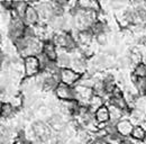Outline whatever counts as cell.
<instances>
[{
	"label": "cell",
	"mask_w": 146,
	"mask_h": 144,
	"mask_svg": "<svg viewBox=\"0 0 146 144\" xmlns=\"http://www.w3.org/2000/svg\"><path fill=\"white\" fill-rule=\"evenodd\" d=\"M24 67H25V73L27 77L32 78L37 75L39 71L42 70L40 62L38 56H29L24 60Z\"/></svg>",
	"instance_id": "obj_2"
},
{
	"label": "cell",
	"mask_w": 146,
	"mask_h": 144,
	"mask_svg": "<svg viewBox=\"0 0 146 144\" xmlns=\"http://www.w3.org/2000/svg\"><path fill=\"white\" fill-rule=\"evenodd\" d=\"M130 137L138 141V142H142V141L145 140L146 137V131L144 129V127L141 125L134 126V129H133V133H131Z\"/></svg>",
	"instance_id": "obj_16"
},
{
	"label": "cell",
	"mask_w": 146,
	"mask_h": 144,
	"mask_svg": "<svg viewBox=\"0 0 146 144\" xmlns=\"http://www.w3.org/2000/svg\"><path fill=\"white\" fill-rule=\"evenodd\" d=\"M92 32L91 29H87V31H82V32H79L78 35H76V39L82 44V45H88L90 43L92 38Z\"/></svg>",
	"instance_id": "obj_17"
},
{
	"label": "cell",
	"mask_w": 146,
	"mask_h": 144,
	"mask_svg": "<svg viewBox=\"0 0 146 144\" xmlns=\"http://www.w3.org/2000/svg\"><path fill=\"white\" fill-rule=\"evenodd\" d=\"M71 69L76 73H79L80 75H83L87 71V62L82 57H76L72 60L71 62Z\"/></svg>",
	"instance_id": "obj_10"
},
{
	"label": "cell",
	"mask_w": 146,
	"mask_h": 144,
	"mask_svg": "<svg viewBox=\"0 0 146 144\" xmlns=\"http://www.w3.org/2000/svg\"><path fill=\"white\" fill-rule=\"evenodd\" d=\"M142 63H143V64H145V65H146V54H145V55H144V56H143V60H142Z\"/></svg>",
	"instance_id": "obj_26"
},
{
	"label": "cell",
	"mask_w": 146,
	"mask_h": 144,
	"mask_svg": "<svg viewBox=\"0 0 146 144\" xmlns=\"http://www.w3.org/2000/svg\"><path fill=\"white\" fill-rule=\"evenodd\" d=\"M134 75L135 78H146V65L141 63L137 64L134 69Z\"/></svg>",
	"instance_id": "obj_20"
},
{
	"label": "cell",
	"mask_w": 146,
	"mask_h": 144,
	"mask_svg": "<svg viewBox=\"0 0 146 144\" xmlns=\"http://www.w3.org/2000/svg\"><path fill=\"white\" fill-rule=\"evenodd\" d=\"M28 3L25 2V1H14V7H13V10L14 13L17 15V17H20L23 19L27 8H28Z\"/></svg>",
	"instance_id": "obj_15"
},
{
	"label": "cell",
	"mask_w": 146,
	"mask_h": 144,
	"mask_svg": "<svg viewBox=\"0 0 146 144\" xmlns=\"http://www.w3.org/2000/svg\"><path fill=\"white\" fill-rule=\"evenodd\" d=\"M88 144H104V141L102 140H99V139H94L90 142H88Z\"/></svg>",
	"instance_id": "obj_25"
},
{
	"label": "cell",
	"mask_w": 146,
	"mask_h": 144,
	"mask_svg": "<svg viewBox=\"0 0 146 144\" xmlns=\"http://www.w3.org/2000/svg\"><path fill=\"white\" fill-rule=\"evenodd\" d=\"M43 54L46 56V59L51 62H55L57 61V52H56V46L54 45L53 42L46 41L44 42V46H43Z\"/></svg>",
	"instance_id": "obj_8"
},
{
	"label": "cell",
	"mask_w": 146,
	"mask_h": 144,
	"mask_svg": "<svg viewBox=\"0 0 146 144\" xmlns=\"http://www.w3.org/2000/svg\"><path fill=\"white\" fill-rule=\"evenodd\" d=\"M96 39H97V42H98L100 45H105V44L107 43V41H108V38H107V34H106V33L98 34V35L96 36Z\"/></svg>",
	"instance_id": "obj_23"
},
{
	"label": "cell",
	"mask_w": 146,
	"mask_h": 144,
	"mask_svg": "<svg viewBox=\"0 0 146 144\" xmlns=\"http://www.w3.org/2000/svg\"><path fill=\"white\" fill-rule=\"evenodd\" d=\"M60 81L61 83H64L69 87H72L74 83L79 82L81 77L79 73L73 71L71 68H66V69H60Z\"/></svg>",
	"instance_id": "obj_3"
},
{
	"label": "cell",
	"mask_w": 146,
	"mask_h": 144,
	"mask_svg": "<svg viewBox=\"0 0 146 144\" xmlns=\"http://www.w3.org/2000/svg\"><path fill=\"white\" fill-rule=\"evenodd\" d=\"M14 144H29L28 141H26L25 139H18V140H16Z\"/></svg>",
	"instance_id": "obj_24"
},
{
	"label": "cell",
	"mask_w": 146,
	"mask_h": 144,
	"mask_svg": "<svg viewBox=\"0 0 146 144\" xmlns=\"http://www.w3.org/2000/svg\"><path fill=\"white\" fill-rule=\"evenodd\" d=\"M48 124L52 128H54L55 131H58V132H63L65 129V122L60 115H53L50 118Z\"/></svg>",
	"instance_id": "obj_13"
},
{
	"label": "cell",
	"mask_w": 146,
	"mask_h": 144,
	"mask_svg": "<svg viewBox=\"0 0 146 144\" xmlns=\"http://www.w3.org/2000/svg\"><path fill=\"white\" fill-rule=\"evenodd\" d=\"M78 7L81 8L82 10H92V11H99L100 10L99 2L92 1V0H80L78 2Z\"/></svg>",
	"instance_id": "obj_11"
},
{
	"label": "cell",
	"mask_w": 146,
	"mask_h": 144,
	"mask_svg": "<svg viewBox=\"0 0 146 144\" xmlns=\"http://www.w3.org/2000/svg\"><path fill=\"white\" fill-rule=\"evenodd\" d=\"M33 132L37 136V139H39L42 142H45L50 139L51 136V128L50 126L43 122H36L33 124Z\"/></svg>",
	"instance_id": "obj_5"
},
{
	"label": "cell",
	"mask_w": 146,
	"mask_h": 144,
	"mask_svg": "<svg viewBox=\"0 0 146 144\" xmlns=\"http://www.w3.org/2000/svg\"><path fill=\"white\" fill-rule=\"evenodd\" d=\"M56 62H57V67H61V69H66L71 64L72 60L70 59V56H69L68 53H62L58 55Z\"/></svg>",
	"instance_id": "obj_18"
},
{
	"label": "cell",
	"mask_w": 146,
	"mask_h": 144,
	"mask_svg": "<svg viewBox=\"0 0 146 144\" xmlns=\"http://www.w3.org/2000/svg\"><path fill=\"white\" fill-rule=\"evenodd\" d=\"M23 20H24L25 25H27L29 27L36 25L38 23V20H39V15L37 13L36 8H34L33 6L29 5L27 10H26V13H25V15H24V17H23Z\"/></svg>",
	"instance_id": "obj_7"
},
{
	"label": "cell",
	"mask_w": 146,
	"mask_h": 144,
	"mask_svg": "<svg viewBox=\"0 0 146 144\" xmlns=\"http://www.w3.org/2000/svg\"><path fill=\"white\" fill-rule=\"evenodd\" d=\"M116 128H117L118 134H119L123 139H127V137H130V135H131V133H133L134 125H133L131 121L121 119V121H119V122L116 124Z\"/></svg>",
	"instance_id": "obj_6"
},
{
	"label": "cell",
	"mask_w": 146,
	"mask_h": 144,
	"mask_svg": "<svg viewBox=\"0 0 146 144\" xmlns=\"http://www.w3.org/2000/svg\"><path fill=\"white\" fill-rule=\"evenodd\" d=\"M53 43L55 46L58 47H63L66 50H74L76 47V41L71 34L65 33V32H61L55 34L53 37Z\"/></svg>",
	"instance_id": "obj_1"
},
{
	"label": "cell",
	"mask_w": 146,
	"mask_h": 144,
	"mask_svg": "<svg viewBox=\"0 0 146 144\" xmlns=\"http://www.w3.org/2000/svg\"><path fill=\"white\" fill-rule=\"evenodd\" d=\"M55 95L58 99L63 100V101H71L75 100V92L74 88L69 87L64 83H60L57 86V88L55 89Z\"/></svg>",
	"instance_id": "obj_4"
},
{
	"label": "cell",
	"mask_w": 146,
	"mask_h": 144,
	"mask_svg": "<svg viewBox=\"0 0 146 144\" xmlns=\"http://www.w3.org/2000/svg\"><path fill=\"white\" fill-rule=\"evenodd\" d=\"M104 144H113V143H110V142H107V141H104Z\"/></svg>",
	"instance_id": "obj_27"
},
{
	"label": "cell",
	"mask_w": 146,
	"mask_h": 144,
	"mask_svg": "<svg viewBox=\"0 0 146 144\" xmlns=\"http://www.w3.org/2000/svg\"><path fill=\"white\" fill-rule=\"evenodd\" d=\"M135 86L141 93H146V78H136Z\"/></svg>",
	"instance_id": "obj_21"
},
{
	"label": "cell",
	"mask_w": 146,
	"mask_h": 144,
	"mask_svg": "<svg viewBox=\"0 0 146 144\" xmlns=\"http://www.w3.org/2000/svg\"><path fill=\"white\" fill-rule=\"evenodd\" d=\"M104 98L100 97V96H97V95H93L91 97V99L89 100L88 103V108L89 110L91 111L92 114H94L99 108H101L104 106Z\"/></svg>",
	"instance_id": "obj_12"
},
{
	"label": "cell",
	"mask_w": 146,
	"mask_h": 144,
	"mask_svg": "<svg viewBox=\"0 0 146 144\" xmlns=\"http://www.w3.org/2000/svg\"><path fill=\"white\" fill-rule=\"evenodd\" d=\"M94 118H96L97 123H99V124H107V123H109L110 122L109 107H107L106 105H104L101 108H99L94 113Z\"/></svg>",
	"instance_id": "obj_9"
},
{
	"label": "cell",
	"mask_w": 146,
	"mask_h": 144,
	"mask_svg": "<svg viewBox=\"0 0 146 144\" xmlns=\"http://www.w3.org/2000/svg\"><path fill=\"white\" fill-rule=\"evenodd\" d=\"M129 59H130L131 63H136V65H137V64H141L142 63L143 56L141 55V52H138L137 50H133L130 55H129Z\"/></svg>",
	"instance_id": "obj_22"
},
{
	"label": "cell",
	"mask_w": 146,
	"mask_h": 144,
	"mask_svg": "<svg viewBox=\"0 0 146 144\" xmlns=\"http://www.w3.org/2000/svg\"><path fill=\"white\" fill-rule=\"evenodd\" d=\"M13 111H14V107H13L11 104H9V103H3V104L1 105V117H2V118L9 117V116L13 114Z\"/></svg>",
	"instance_id": "obj_19"
},
{
	"label": "cell",
	"mask_w": 146,
	"mask_h": 144,
	"mask_svg": "<svg viewBox=\"0 0 146 144\" xmlns=\"http://www.w3.org/2000/svg\"><path fill=\"white\" fill-rule=\"evenodd\" d=\"M109 111H110V124L112 125H116L119 121H121V117H123V110H120L119 108L115 107L112 105L109 106Z\"/></svg>",
	"instance_id": "obj_14"
}]
</instances>
